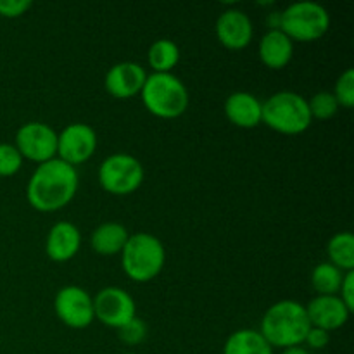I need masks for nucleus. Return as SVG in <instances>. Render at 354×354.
I'll list each match as a JSON object with an SVG mask.
<instances>
[{"label": "nucleus", "mask_w": 354, "mask_h": 354, "mask_svg": "<svg viewBox=\"0 0 354 354\" xmlns=\"http://www.w3.org/2000/svg\"><path fill=\"white\" fill-rule=\"evenodd\" d=\"M78 169L59 158L35 168L26 185V199L40 213H55L68 206L78 192Z\"/></svg>", "instance_id": "1"}, {"label": "nucleus", "mask_w": 354, "mask_h": 354, "mask_svg": "<svg viewBox=\"0 0 354 354\" xmlns=\"http://www.w3.org/2000/svg\"><path fill=\"white\" fill-rule=\"evenodd\" d=\"M310 328L304 304L294 299H282L265 311L259 332L273 349H287L304 344Z\"/></svg>", "instance_id": "2"}, {"label": "nucleus", "mask_w": 354, "mask_h": 354, "mask_svg": "<svg viewBox=\"0 0 354 354\" xmlns=\"http://www.w3.org/2000/svg\"><path fill=\"white\" fill-rule=\"evenodd\" d=\"M145 109L161 120H175L189 109L190 95L185 83L173 73H151L142 86Z\"/></svg>", "instance_id": "3"}, {"label": "nucleus", "mask_w": 354, "mask_h": 354, "mask_svg": "<svg viewBox=\"0 0 354 354\" xmlns=\"http://www.w3.org/2000/svg\"><path fill=\"white\" fill-rule=\"evenodd\" d=\"M166 263L165 244L156 235L137 232L130 235L121 251V268L124 275L138 283L154 280Z\"/></svg>", "instance_id": "4"}, {"label": "nucleus", "mask_w": 354, "mask_h": 354, "mask_svg": "<svg viewBox=\"0 0 354 354\" xmlns=\"http://www.w3.org/2000/svg\"><path fill=\"white\" fill-rule=\"evenodd\" d=\"M308 99L292 90H282L263 102L261 123L283 135L304 133L311 127Z\"/></svg>", "instance_id": "5"}, {"label": "nucleus", "mask_w": 354, "mask_h": 354, "mask_svg": "<svg viewBox=\"0 0 354 354\" xmlns=\"http://www.w3.org/2000/svg\"><path fill=\"white\" fill-rule=\"evenodd\" d=\"M330 12L320 2L299 0L280 12V30L292 41H315L327 35Z\"/></svg>", "instance_id": "6"}, {"label": "nucleus", "mask_w": 354, "mask_h": 354, "mask_svg": "<svg viewBox=\"0 0 354 354\" xmlns=\"http://www.w3.org/2000/svg\"><path fill=\"white\" fill-rule=\"evenodd\" d=\"M144 178V165L128 152L109 154L97 169L100 187L113 196H130L140 189Z\"/></svg>", "instance_id": "7"}, {"label": "nucleus", "mask_w": 354, "mask_h": 354, "mask_svg": "<svg viewBox=\"0 0 354 354\" xmlns=\"http://www.w3.org/2000/svg\"><path fill=\"white\" fill-rule=\"evenodd\" d=\"M14 145L23 159L41 165L57 158V131L41 121H28L17 128Z\"/></svg>", "instance_id": "8"}, {"label": "nucleus", "mask_w": 354, "mask_h": 354, "mask_svg": "<svg viewBox=\"0 0 354 354\" xmlns=\"http://www.w3.org/2000/svg\"><path fill=\"white\" fill-rule=\"evenodd\" d=\"M54 311L59 320L69 328H86L95 320L93 297L80 286H64L57 290Z\"/></svg>", "instance_id": "9"}, {"label": "nucleus", "mask_w": 354, "mask_h": 354, "mask_svg": "<svg viewBox=\"0 0 354 354\" xmlns=\"http://www.w3.org/2000/svg\"><path fill=\"white\" fill-rule=\"evenodd\" d=\"M93 313L95 320L118 330L137 317V304L128 290L114 286L104 287L93 297Z\"/></svg>", "instance_id": "10"}, {"label": "nucleus", "mask_w": 354, "mask_h": 354, "mask_svg": "<svg viewBox=\"0 0 354 354\" xmlns=\"http://www.w3.org/2000/svg\"><path fill=\"white\" fill-rule=\"evenodd\" d=\"M97 144L99 138L90 124L69 123L57 133V158L76 168L95 154Z\"/></svg>", "instance_id": "11"}, {"label": "nucleus", "mask_w": 354, "mask_h": 354, "mask_svg": "<svg viewBox=\"0 0 354 354\" xmlns=\"http://www.w3.org/2000/svg\"><path fill=\"white\" fill-rule=\"evenodd\" d=\"M214 31H216L220 44L230 50L245 48L254 37V26H252L249 14L241 9H235V7L223 10L218 16Z\"/></svg>", "instance_id": "12"}, {"label": "nucleus", "mask_w": 354, "mask_h": 354, "mask_svg": "<svg viewBox=\"0 0 354 354\" xmlns=\"http://www.w3.org/2000/svg\"><path fill=\"white\" fill-rule=\"evenodd\" d=\"M145 80L147 71L144 66L133 61H121L107 69L104 86L116 99H131L140 95Z\"/></svg>", "instance_id": "13"}, {"label": "nucleus", "mask_w": 354, "mask_h": 354, "mask_svg": "<svg viewBox=\"0 0 354 354\" xmlns=\"http://www.w3.org/2000/svg\"><path fill=\"white\" fill-rule=\"evenodd\" d=\"M304 308L311 327L322 328L328 334L344 327L351 317V311L339 296H317Z\"/></svg>", "instance_id": "14"}, {"label": "nucleus", "mask_w": 354, "mask_h": 354, "mask_svg": "<svg viewBox=\"0 0 354 354\" xmlns=\"http://www.w3.org/2000/svg\"><path fill=\"white\" fill-rule=\"evenodd\" d=\"M82 248V232L73 221H57L52 225L45 239V252L55 263L75 258Z\"/></svg>", "instance_id": "15"}, {"label": "nucleus", "mask_w": 354, "mask_h": 354, "mask_svg": "<svg viewBox=\"0 0 354 354\" xmlns=\"http://www.w3.org/2000/svg\"><path fill=\"white\" fill-rule=\"evenodd\" d=\"M223 111L227 120L232 124L244 130H251L261 123L263 102L251 92H239L230 93L223 104Z\"/></svg>", "instance_id": "16"}, {"label": "nucleus", "mask_w": 354, "mask_h": 354, "mask_svg": "<svg viewBox=\"0 0 354 354\" xmlns=\"http://www.w3.org/2000/svg\"><path fill=\"white\" fill-rule=\"evenodd\" d=\"M258 54L266 68L282 69L292 61L294 41L282 30H268L259 40Z\"/></svg>", "instance_id": "17"}, {"label": "nucleus", "mask_w": 354, "mask_h": 354, "mask_svg": "<svg viewBox=\"0 0 354 354\" xmlns=\"http://www.w3.org/2000/svg\"><path fill=\"white\" fill-rule=\"evenodd\" d=\"M128 237H130V234H128L124 225L118 223V221H106L92 232L90 245L100 256L121 254Z\"/></svg>", "instance_id": "18"}, {"label": "nucleus", "mask_w": 354, "mask_h": 354, "mask_svg": "<svg viewBox=\"0 0 354 354\" xmlns=\"http://www.w3.org/2000/svg\"><path fill=\"white\" fill-rule=\"evenodd\" d=\"M223 354H273V348L256 328H239L225 341Z\"/></svg>", "instance_id": "19"}, {"label": "nucleus", "mask_w": 354, "mask_h": 354, "mask_svg": "<svg viewBox=\"0 0 354 354\" xmlns=\"http://www.w3.org/2000/svg\"><path fill=\"white\" fill-rule=\"evenodd\" d=\"M328 263L342 272L354 270V235L353 232H337L327 242Z\"/></svg>", "instance_id": "20"}, {"label": "nucleus", "mask_w": 354, "mask_h": 354, "mask_svg": "<svg viewBox=\"0 0 354 354\" xmlns=\"http://www.w3.org/2000/svg\"><path fill=\"white\" fill-rule=\"evenodd\" d=\"M178 61L180 48L169 38H159V40L152 41L147 50V62L152 73H171Z\"/></svg>", "instance_id": "21"}, {"label": "nucleus", "mask_w": 354, "mask_h": 354, "mask_svg": "<svg viewBox=\"0 0 354 354\" xmlns=\"http://www.w3.org/2000/svg\"><path fill=\"white\" fill-rule=\"evenodd\" d=\"M344 273L328 261L318 263L311 272V286L318 296H337Z\"/></svg>", "instance_id": "22"}, {"label": "nucleus", "mask_w": 354, "mask_h": 354, "mask_svg": "<svg viewBox=\"0 0 354 354\" xmlns=\"http://www.w3.org/2000/svg\"><path fill=\"white\" fill-rule=\"evenodd\" d=\"M308 107H310L311 118H317V120H330L339 111V104L335 100L334 93L327 92V90L315 93L308 100Z\"/></svg>", "instance_id": "23"}, {"label": "nucleus", "mask_w": 354, "mask_h": 354, "mask_svg": "<svg viewBox=\"0 0 354 354\" xmlns=\"http://www.w3.org/2000/svg\"><path fill=\"white\" fill-rule=\"evenodd\" d=\"M332 93H334L339 107L349 109L354 106V69L348 68L344 73H341Z\"/></svg>", "instance_id": "24"}, {"label": "nucleus", "mask_w": 354, "mask_h": 354, "mask_svg": "<svg viewBox=\"0 0 354 354\" xmlns=\"http://www.w3.org/2000/svg\"><path fill=\"white\" fill-rule=\"evenodd\" d=\"M23 156L12 144H0V176H14L23 166Z\"/></svg>", "instance_id": "25"}, {"label": "nucleus", "mask_w": 354, "mask_h": 354, "mask_svg": "<svg viewBox=\"0 0 354 354\" xmlns=\"http://www.w3.org/2000/svg\"><path fill=\"white\" fill-rule=\"evenodd\" d=\"M147 334H149L147 325H145L144 320H140V318L137 317L131 318V320L127 322L123 327L118 328V337L128 346L142 344V342L147 339Z\"/></svg>", "instance_id": "26"}, {"label": "nucleus", "mask_w": 354, "mask_h": 354, "mask_svg": "<svg viewBox=\"0 0 354 354\" xmlns=\"http://www.w3.org/2000/svg\"><path fill=\"white\" fill-rule=\"evenodd\" d=\"M31 0H0V16L16 19L31 9Z\"/></svg>", "instance_id": "27"}, {"label": "nucleus", "mask_w": 354, "mask_h": 354, "mask_svg": "<svg viewBox=\"0 0 354 354\" xmlns=\"http://www.w3.org/2000/svg\"><path fill=\"white\" fill-rule=\"evenodd\" d=\"M337 296L341 297L342 303L349 308V311H354V270L353 272H346L342 277V283L339 287Z\"/></svg>", "instance_id": "28"}, {"label": "nucleus", "mask_w": 354, "mask_h": 354, "mask_svg": "<svg viewBox=\"0 0 354 354\" xmlns=\"http://www.w3.org/2000/svg\"><path fill=\"white\" fill-rule=\"evenodd\" d=\"M328 342H330V334L317 327H311L310 332L306 334V339H304V344L310 349H315V351L327 348Z\"/></svg>", "instance_id": "29"}, {"label": "nucleus", "mask_w": 354, "mask_h": 354, "mask_svg": "<svg viewBox=\"0 0 354 354\" xmlns=\"http://www.w3.org/2000/svg\"><path fill=\"white\" fill-rule=\"evenodd\" d=\"M282 354H311V353L308 351L306 348H303V346H294V348L282 349Z\"/></svg>", "instance_id": "30"}, {"label": "nucleus", "mask_w": 354, "mask_h": 354, "mask_svg": "<svg viewBox=\"0 0 354 354\" xmlns=\"http://www.w3.org/2000/svg\"><path fill=\"white\" fill-rule=\"evenodd\" d=\"M123 354H138V353H123Z\"/></svg>", "instance_id": "31"}]
</instances>
